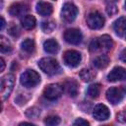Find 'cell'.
Returning a JSON list of instances; mask_svg holds the SVG:
<instances>
[{
	"instance_id": "1",
	"label": "cell",
	"mask_w": 126,
	"mask_h": 126,
	"mask_svg": "<svg viewBox=\"0 0 126 126\" xmlns=\"http://www.w3.org/2000/svg\"><path fill=\"white\" fill-rule=\"evenodd\" d=\"M114 43L112 38L107 35H101L98 38H94L90 43V51L91 52H96V51H102V52H108L112 49Z\"/></svg>"
},
{
	"instance_id": "2",
	"label": "cell",
	"mask_w": 126,
	"mask_h": 126,
	"mask_svg": "<svg viewBox=\"0 0 126 126\" xmlns=\"http://www.w3.org/2000/svg\"><path fill=\"white\" fill-rule=\"evenodd\" d=\"M20 83L25 88H34L40 83V76L36 71L29 69L22 73Z\"/></svg>"
},
{
	"instance_id": "3",
	"label": "cell",
	"mask_w": 126,
	"mask_h": 126,
	"mask_svg": "<svg viewBox=\"0 0 126 126\" xmlns=\"http://www.w3.org/2000/svg\"><path fill=\"white\" fill-rule=\"evenodd\" d=\"M38 67L47 75H56L61 70L59 63L51 57H44L40 59L38 61Z\"/></svg>"
},
{
	"instance_id": "4",
	"label": "cell",
	"mask_w": 126,
	"mask_h": 126,
	"mask_svg": "<svg viewBox=\"0 0 126 126\" xmlns=\"http://www.w3.org/2000/svg\"><path fill=\"white\" fill-rule=\"evenodd\" d=\"M14 84H15V77L12 74H8L2 78L1 86H0V94L2 100H5L9 97V95L13 91Z\"/></svg>"
},
{
	"instance_id": "5",
	"label": "cell",
	"mask_w": 126,
	"mask_h": 126,
	"mask_svg": "<svg viewBox=\"0 0 126 126\" xmlns=\"http://www.w3.org/2000/svg\"><path fill=\"white\" fill-rule=\"evenodd\" d=\"M64 91V87L61 84L54 83L47 85L43 90V96L48 100H55L59 98Z\"/></svg>"
},
{
	"instance_id": "6",
	"label": "cell",
	"mask_w": 126,
	"mask_h": 126,
	"mask_svg": "<svg viewBox=\"0 0 126 126\" xmlns=\"http://www.w3.org/2000/svg\"><path fill=\"white\" fill-rule=\"evenodd\" d=\"M87 25L92 30H99L104 26V18L98 12H92L87 16Z\"/></svg>"
},
{
	"instance_id": "7",
	"label": "cell",
	"mask_w": 126,
	"mask_h": 126,
	"mask_svg": "<svg viewBox=\"0 0 126 126\" xmlns=\"http://www.w3.org/2000/svg\"><path fill=\"white\" fill-rule=\"evenodd\" d=\"M78 12V8L73 3H65L61 10V17L65 22L71 23L76 19Z\"/></svg>"
},
{
	"instance_id": "8",
	"label": "cell",
	"mask_w": 126,
	"mask_h": 126,
	"mask_svg": "<svg viewBox=\"0 0 126 126\" xmlns=\"http://www.w3.org/2000/svg\"><path fill=\"white\" fill-rule=\"evenodd\" d=\"M63 60L64 63L71 68L77 67L82 60V55L80 52L76 51V50H67L64 55H63Z\"/></svg>"
},
{
	"instance_id": "9",
	"label": "cell",
	"mask_w": 126,
	"mask_h": 126,
	"mask_svg": "<svg viewBox=\"0 0 126 126\" xmlns=\"http://www.w3.org/2000/svg\"><path fill=\"white\" fill-rule=\"evenodd\" d=\"M82 32L78 29H68L64 32V39L70 44H79L82 41Z\"/></svg>"
},
{
	"instance_id": "10",
	"label": "cell",
	"mask_w": 126,
	"mask_h": 126,
	"mask_svg": "<svg viewBox=\"0 0 126 126\" xmlns=\"http://www.w3.org/2000/svg\"><path fill=\"white\" fill-rule=\"evenodd\" d=\"M105 95H106V99L111 104H117L123 99L124 94H123L121 89L116 88V87H112L106 91Z\"/></svg>"
},
{
	"instance_id": "11",
	"label": "cell",
	"mask_w": 126,
	"mask_h": 126,
	"mask_svg": "<svg viewBox=\"0 0 126 126\" xmlns=\"http://www.w3.org/2000/svg\"><path fill=\"white\" fill-rule=\"evenodd\" d=\"M93 116L94 119H96L98 121H104V120H107L109 118L110 112H109V109L106 105L97 104L94 106V108L93 110Z\"/></svg>"
},
{
	"instance_id": "12",
	"label": "cell",
	"mask_w": 126,
	"mask_h": 126,
	"mask_svg": "<svg viewBox=\"0 0 126 126\" xmlns=\"http://www.w3.org/2000/svg\"><path fill=\"white\" fill-rule=\"evenodd\" d=\"M107 80L109 82H118L126 80V69L120 66L114 67L107 75Z\"/></svg>"
},
{
	"instance_id": "13",
	"label": "cell",
	"mask_w": 126,
	"mask_h": 126,
	"mask_svg": "<svg viewBox=\"0 0 126 126\" xmlns=\"http://www.w3.org/2000/svg\"><path fill=\"white\" fill-rule=\"evenodd\" d=\"M28 6L23 3H14L9 8V14L13 17L24 16V14L28 11Z\"/></svg>"
},
{
	"instance_id": "14",
	"label": "cell",
	"mask_w": 126,
	"mask_h": 126,
	"mask_svg": "<svg viewBox=\"0 0 126 126\" xmlns=\"http://www.w3.org/2000/svg\"><path fill=\"white\" fill-rule=\"evenodd\" d=\"M113 30L118 36H123L126 32V17H120L113 23Z\"/></svg>"
},
{
	"instance_id": "15",
	"label": "cell",
	"mask_w": 126,
	"mask_h": 126,
	"mask_svg": "<svg viewBox=\"0 0 126 126\" xmlns=\"http://www.w3.org/2000/svg\"><path fill=\"white\" fill-rule=\"evenodd\" d=\"M35 10L37 12V14H39L40 16H49L51 15L52 11H53V8H52V5L50 3H47V2H43V1H39L37 4H36V7H35Z\"/></svg>"
},
{
	"instance_id": "16",
	"label": "cell",
	"mask_w": 126,
	"mask_h": 126,
	"mask_svg": "<svg viewBox=\"0 0 126 126\" xmlns=\"http://www.w3.org/2000/svg\"><path fill=\"white\" fill-rule=\"evenodd\" d=\"M43 49H44L45 52H47L49 54H55L59 50V44H58V42L55 39L49 38V39H47V40L44 41V43H43Z\"/></svg>"
},
{
	"instance_id": "17",
	"label": "cell",
	"mask_w": 126,
	"mask_h": 126,
	"mask_svg": "<svg viewBox=\"0 0 126 126\" xmlns=\"http://www.w3.org/2000/svg\"><path fill=\"white\" fill-rule=\"evenodd\" d=\"M21 25L25 30H32L36 25V20L32 15H24L21 18Z\"/></svg>"
},
{
	"instance_id": "18",
	"label": "cell",
	"mask_w": 126,
	"mask_h": 126,
	"mask_svg": "<svg viewBox=\"0 0 126 126\" xmlns=\"http://www.w3.org/2000/svg\"><path fill=\"white\" fill-rule=\"evenodd\" d=\"M93 64L95 68L97 69H104L108 66L109 64V58L107 55L105 54H101L98 55L96 57H94V59L93 60Z\"/></svg>"
},
{
	"instance_id": "19",
	"label": "cell",
	"mask_w": 126,
	"mask_h": 126,
	"mask_svg": "<svg viewBox=\"0 0 126 126\" xmlns=\"http://www.w3.org/2000/svg\"><path fill=\"white\" fill-rule=\"evenodd\" d=\"M80 78L82 79V81L84 82H90L92 80L94 79L95 77V71L92 68H85V69H82L81 72H80Z\"/></svg>"
},
{
	"instance_id": "20",
	"label": "cell",
	"mask_w": 126,
	"mask_h": 126,
	"mask_svg": "<svg viewBox=\"0 0 126 126\" xmlns=\"http://www.w3.org/2000/svg\"><path fill=\"white\" fill-rule=\"evenodd\" d=\"M65 88L68 94L72 97H75L78 94V84L74 80H68L65 83Z\"/></svg>"
},
{
	"instance_id": "21",
	"label": "cell",
	"mask_w": 126,
	"mask_h": 126,
	"mask_svg": "<svg viewBox=\"0 0 126 126\" xmlns=\"http://www.w3.org/2000/svg\"><path fill=\"white\" fill-rule=\"evenodd\" d=\"M100 91H101L100 84H98V83L92 84V85L89 86V88L87 90V94L92 98H96V97H98V95L100 94Z\"/></svg>"
},
{
	"instance_id": "22",
	"label": "cell",
	"mask_w": 126,
	"mask_h": 126,
	"mask_svg": "<svg viewBox=\"0 0 126 126\" xmlns=\"http://www.w3.org/2000/svg\"><path fill=\"white\" fill-rule=\"evenodd\" d=\"M21 48H22V50H24L27 53H32L34 51V48H35V44H34L33 39L26 38L25 40H23L21 43Z\"/></svg>"
},
{
	"instance_id": "23",
	"label": "cell",
	"mask_w": 126,
	"mask_h": 126,
	"mask_svg": "<svg viewBox=\"0 0 126 126\" xmlns=\"http://www.w3.org/2000/svg\"><path fill=\"white\" fill-rule=\"evenodd\" d=\"M0 50H1L2 53L10 52V51L12 50L11 42H10L4 35H1V36H0Z\"/></svg>"
},
{
	"instance_id": "24",
	"label": "cell",
	"mask_w": 126,
	"mask_h": 126,
	"mask_svg": "<svg viewBox=\"0 0 126 126\" xmlns=\"http://www.w3.org/2000/svg\"><path fill=\"white\" fill-rule=\"evenodd\" d=\"M56 28V24L54 21H44L41 23V30L45 33H50L52 32Z\"/></svg>"
},
{
	"instance_id": "25",
	"label": "cell",
	"mask_w": 126,
	"mask_h": 126,
	"mask_svg": "<svg viewBox=\"0 0 126 126\" xmlns=\"http://www.w3.org/2000/svg\"><path fill=\"white\" fill-rule=\"evenodd\" d=\"M61 119L59 116H56V115H50V116H47L45 119H44V124L45 125H48V126H55V125H58L60 123Z\"/></svg>"
},
{
	"instance_id": "26",
	"label": "cell",
	"mask_w": 126,
	"mask_h": 126,
	"mask_svg": "<svg viewBox=\"0 0 126 126\" xmlns=\"http://www.w3.org/2000/svg\"><path fill=\"white\" fill-rule=\"evenodd\" d=\"M40 115V109L37 107H32L29 108L26 111V116L28 118H32V119H36L38 116Z\"/></svg>"
},
{
	"instance_id": "27",
	"label": "cell",
	"mask_w": 126,
	"mask_h": 126,
	"mask_svg": "<svg viewBox=\"0 0 126 126\" xmlns=\"http://www.w3.org/2000/svg\"><path fill=\"white\" fill-rule=\"evenodd\" d=\"M116 119H117V121H119V122H121V123H126V109L120 111V112L117 114Z\"/></svg>"
},
{
	"instance_id": "28",
	"label": "cell",
	"mask_w": 126,
	"mask_h": 126,
	"mask_svg": "<svg viewBox=\"0 0 126 126\" xmlns=\"http://www.w3.org/2000/svg\"><path fill=\"white\" fill-rule=\"evenodd\" d=\"M9 33H10L12 36H14V37L19 36V34H20V30H19V28H18L17 26H12V27L9 29Z\"/></svg>"
},
{
	"instance_id": "29",
	"label": "cell",
	"mask_w": 126,
	"mask_h": 126,
	"mask_svg": "<svg viewBox=\"0 0 126 126\" xmlns=\"http://www.w3.org/2000/svg\"><path fill=\"white\" fill-rule=\"evenodd\" d=\"M106 11H107V13H108L109 15H114V14H116L117 9H116V6H115L113 3H109V4L107 5Z\"/></svg>"
},
{
	"instance_id": "30",
	"label": "cell",
	"mask_w": 126,
	"mask_h": 126,
	"mask_svg": "<svg viewBox=\"0 0 126 126\" xmlns=\"http://www.w3.org/2000/svg\"><path fill=\"white\" fill-rule=\"evenodd\" d=\"M74 125H89L90 123L87 121V120H85V119H83V118H77L75 121H74V123H73Z\"/></svg>"
},
{
	"instance_id": "31",
	"label": "cell",
	"mask_w": 126,
	"mask_h": 126,
	"mask_svg": "<svg viewBox=\"0 0 126 126\" xmlns=\"http://www.w3.org/2000/svg\"><path fill=\"white\" fill-rule=\"evenodd\" d=\"M119 58H120L121 61H123V62L126 63V48L121 51V53H120V55H119Z\"/></svg>"
},
{
	"instance_id": "32",
	"label": "cell",
	"mask_w": 126,
	"mask_h": 126,
	"mask_svg": "<svg viewBox=\"0 0 126 126\" xmlns=\"http://www.w3.org/2000/svg\"><path fill=\"white\" fill-rule=\"evenodd\" d=\"M0 63H1V68H0V72H3L4 69H5V61L3 58L0 59Z\"/></svg>"
},
{
	"instance_id": "33",
	"label": "cell",
	"mask_w": 126,
	"mask_h": 126,
	"mask_svg": "<svg viewBox=\"0 0 126 126\" xmlns=\"http://www.w3.org/2000/svg\"><path fill=\"white\" fill-rule=\"evenodd\" d=\"M4 26H5V20L3 17H1V26H0V30H3L4 29Z\"/></svg>"
},
{
	"instance_id": "34",
	"label": "cell",
	"mask_w": 126,
	"mask_h": 126,
	"mask_svg": "<svg viewBox=\"0 0 126 126\" xmlns=\"http://www.w3.org/2000/svg\"><path fill=\"white\" fill-rule=\"evenodd\" d=\"M116 0H106V2H108V3H114Z\"/></svg>"
},
{
	"instance_id": "35",
	"label": "cell",
	"mask_w": 126,
	"mask_h": 126,
	"mask_svg": "<svg viewBox=\"0 0 126 126\" xmlns=\"http://www.w3.org/2000/svg\"><path fill=\"white\" fill-rule=\"evenodd\" d=\"M125 10H126V0H125Z\"/></svg>"
},
{
	"instance_id": "36",
	"label": "cell",
	"mask_w": 126,
	"mask_h": 126,
	"mask_svg": "<svg viewBox=\"0 0 126 126\" xmlns=\"http://www.w3.org/2000/svg\"><path fill=\"white\" fill-rule=\"evenodd\" d=\"M125 92H126V87H125Z\"/></svg>"
},
{
	"instance_id": "37",
	"label": "cell",
	"mask_w": 126,
	"mask_h": 126,
	"mask_svg": "<svg viewBox=\"0 0 126 126\" xmlns=\"http://www.w3.org/2000/svg\"><path fill=\"white\" fill-rule=\"evenodd\" d=\"M54 1H55V0H54Z\"/></svg>"
}]
</instances>
